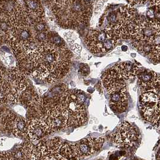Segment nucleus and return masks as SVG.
<instances>
[{
	"mask_svg": "<svg viewBox=\"0 0 160 160\" xmlns=\"http://www.w3.org/2000/svg\"><path fill=\"white\" fill-rule=\"evenodd\" d=\"M86 101V96L79 90H67L64 92L62 104L68 113V128L78 127L88 121Z\"/></svg>",
	"mask_w": 160,
	"mask_h": 160,
	"instance_id": "5",
	"label": "nucleus"
},
{
	"mask_svg": "<svg viewBox=\"0 0 160 160\" xmlns=\"http://www.w3.org/2000/svg\"><path fill=\"white\" fill-rule=\"evenodd\" d=\"M140 105L145 120L156 128L160 127V91L143 92Z\"/></svg>",
	"mask_w": 160,
	"mask_h": 160,
	"instance_id": "10",
	"label": "nucleus"
},
{
	"mask_svg": "<svg viewBox=\"0 0 160 160\" xmlns=\"http://www.w3.org/2000/svg\"><path fill=\"white\" fill-rule=\"evenodd\" d=\"M138 138L139 133L137 128L128 122L121 123L112 134L114 143L122 148L132 147Z\"/></svg>",
	"mask_w": 160,
	"mask_h": 160,
	"instance_id": "12",
	"label": "nucleus"
},
{
	"mask_svg": "<svg viewBox=\"0 0 160 160\" xmlns=\"http://www.w3.org/2000/svg\"><path fill=\"white\" fill-rule=\"evenodd\" d=\"M6 71L7 70L6 69V68L4 67L0 66V85L2 84V82L4 81Z\"/></svg>",
	"mask_w": 160,
	"mask_h": 160,
	"instance_id": "22",
	"label": "nucleus"
},
{
	"mask_svg": "<svg viewBox=\"0 0 160 160\" xmlns=\"http://www.w3.org/2000/svg\"></svg>",
	"mask_w": 160,
	"mask_h": 160,
	"instance_id": "25",
	"label": "nucleus"
},
{
	"mask_svg": "<svg viewBox=\"0 0 160 160\" xmlns=\"http://www.w3.org/2000/svg\"><path fill=\"white\" fill-rule=\"evenodd\" d=\"M29 86L25 75L17 68L6 71L4 79L0 86L5 92L8 103H18L21 93Z\"/></svg>",
	"mask_w": 160,
	"mask_h": 160,
	"instance_id": "8",
	"label": "nucleus"
},
{
	"mask_svg": "<svg viewBox=\"0 0 160 160\" xmlns=\"http://www.w3.org/2000/svg\"><path fill=\"white\" fill-rule=\"evenodd\" d=\"M6 129L17 138H22L27 136V122L23 118L13 113L9 114L5 122Z\"/></svg>",
	"mask_w": 160,
	"mask_h": 160,
	"instance_id": "15",
	"label": "nucleus"
},
{
	"mask_svg": "<svg viewBox=\"0 0 160 160\" xmlns=\"http://www.w3.org/2000/svg\"><path fill=\"white\" fill-rule=\"evenodd\" d=\"M141 19L132 5L123 6L108 14L105 28L112 31L119 39H129Z\"/></svg>",
	"mask_w": 160,
	"mask_h": 160,
	"instance_id": "4",
	"label": "nucleus"
},
{
	"mask_svg": "<svg viewBox=\"0 0 160 160\" xmlns=\"http://www.w3.org/2000/svg\"><path fill=\"white\" fill-rule=\"evenodd\" d=\"M138 67L130 62L115 64L105 71L102 76L104 88L109 95V104L114 112H124L128 105L125 81L135 77Z\"/></svg>",
	"mask_w": 160,
	"mask_h": 160,
	"instance_id": "2",
	"label": "nucleus"
},
{
	"mask_svg": "<svg viewBox=\"0 0 160 160\" xmlns=\"http://www.w3.org/2000/svg\"><path fill=\"white\" fill-rule=\"evenodd\" d=\"M40 116L45 120L51 132L68 128V113L62 102L41 105Z\"/></svg>",
	"mask_w": 160,
	"mask_h": 160,
	"instance_id": "9",
	"label": "nucleus"
},
{
	"mask_svg": "<svg viewBox=\"0 0 160 160\" xmlns=\"http://www.w3.org/2000/svg\"><path fill=\"white\" fill-rule=\"evenodd\" d=\"M41 98L33 88L28 86L19 97L18 102L31 109H36L40 114L41 112Z\"/></svg>",
	"mask_w": 160,
	"mask_h": 160,
	"instance_id": "18",
	"label": "nucleus"
},
{
	"mask_svg": "<svg viewBox=\"0 0 160 160\" xmlns=\"http://www.w3.org/2000/svg\"><path fill=\"white\" fill-rule=\"evenodd\" d=\"M12 140L7 137L0 138V151H5L12 148Z\"/></svg>",
	"mask_w": 160,
	"mask_h": 160,
	"instance_id": "19",
	"label": "nucleus"
},
{
	"mask_svg": "<svg viewBox=\"0 0 160 160\" xmlns=\"http://www.w3.org/2000/svg\"><path fill=\"white\" fill-rule=\"evenodd\" d=\"M5 156L8 160H37L35 146L30 142H25L13 151L5 152Z\"/></svg>",
	"mask_w": 160,
	"mask_h": 160,
	"instance_id": "14",
	"label": "nucleus"
},
{
	"mask_svg": "<svg viewBox=\"0 0 160 160\" xmlns=\"http://www.w3.org/2000/svg\"><path fill=\"white\" fill-rule=\"evenodd\" d=\"M157 156H158V158H157V160H160V153H159V151H158V154H157Z\"/></svg>",
	"mask_w": 160,
	"mask_h": 160,
	"instance_id": "23",
	"label": "nucleus"
},
{
	"mask_svg": "<svg viewBox=\"0 0 160 160\" xmlns=\"http://www.w3.org/2000/svg\"><path fill=\"white\" fill-rule=\"evenodd\" d=\"M119 40L111 30L106 28L91 29L86 37L85 43L91 52L105 54L114 48Z\"/></svg>",
	"mask_w": 160,
	"mask_h": 160,
	"instance_id": "7",
	"label": "nucleus"
},
{
	"mask_svg": "<svg viewBox=\"0 0 160 160\" xmlns=\"http://www.w3.org/2000/svg\"><path fill=\"white\" fill-rule=\"evenodd\" d=\"M140 160V159H136V160Z\"/></svg>",
	"mask_w": 160,
	"mask_h": 160,
	"instance_id": "24",
	"label": "nucleus"
},
{
	"mask_svg": "<svg viewBox=\"0 0 160 160\" xmlns=\"http://www.w3.org/2000/svg\"><path fill=\"white\" fill-rule=\"evenodd\" d=\"M138 83L142 93L148 91H160V75L148 69L138 74Z\"/></svg>",
	"mask_w": 160,
	"mask_h": 160,
	"instance_id": "16",
	"label": "nucleus"
},
{
	"mask_svg": "<svg viewBox=\"0 0 160 160\" xmlns=\"http://www.w3.org/2000/svg\"><path fill=\"white\" fill-rule=\"evenodd\" d=\"M8 99L4 90L0 86V104H8Z\"/></svg>",
	"mask_w": 160,
	"mask_h": 160,
	"instance_id": "21",
	"label": "nucleus"
},
{
	"mask_svg": "<svg viewBox=\"0 0 160 160\" xmlns=\"http://www.w3.org/2000/svg\"><path fill=\"white\" fill-rule=\"evenodd\" d=\"M38 160H69L67 158H66L62 155H61L59 153L54 154V155H48L45 157H41L39 158Z\"/></svg>",
	"mask_w": 160,
	"mask_h": 160,
	"instance_id": "20",
	"label": "nucleus"
},
{
	"mask_svg": "<svg viewBox=\"0 0 160 160\" xmlns=\"http://www.w3.org/2000/svg\"><path fill=\"white\" fill-rule=\"evenodd\" d=\"M51 11L57 25L64 29H75L88 23L93 10V1H51Z\"/></svg>",
	"mask_w": 160,
	"mask_h": 160,
	"instance_id": "3",
	"label": "nucleus"
},
{
	"mask_svg": "<svg viewBox=\"0 0 160 160\" xmlns=\"http://www.w3.org/2000/svg\"><path fill=\"white\" fill-rule=\"evenodd\" d=\"M160 38V21L141 19L132 34V43H151Z\"/></svg>",
	"mask_w": 160,
	"mask_h": 160,
	"instance_id": "11",
	"label": "nucleus"
},
{
	"mask_svg": "<svg viewBox=\"0 0 160 160\" xmlns=\"http://www.w3.org/2000/svg\"><path fill=\"white\" fill-rule=\"evenodd\" d=\"M51 133L48 124L40 116L32 118L27 122V138L30 142L39 140Z\"/></svg>",
	"mask_w": 160,
	"mask_h": 160,
	"instance_id": "13",
	"label": "nucleus"
},
{
	"mask_svg": "<svg viewBox=\"0 0 160 160\" xmlns=\"http://www.w3.org/2000/svg\"><path fill=\"white\" fill-rule=\"evenodd\" d=\"M105 141V137H89L75 143L62 144L59 153L69 160L84 159L98 152Z\"/></svg>",
	"mask_w": 160,
	"mask_h": 160,
	"instance_id": "6",
	"label": "nucleus"
},
{
	"mask_svg": "<svg viewBox=\"0 0 160 160\" xmlns=\"http://www.w3.org/2000/svg\"><path fill=\"white\" fill-rule=\"evenodd\" d=\"M31 75L38 80L52 84L65 77L69 71L72 55L63 40L57 34L50 36L31 56Z\"/></svg>",
	"mask_w": 160,
	"mask_h": 160,
	"instance_id": "1",
	"label": "nucleus"
},
{
	"mask_svg": "<svg viewBox=\"0 0 160 160\" xmlns=\"http://www.w3.org/2000/svg\"><path fill=\"white\" fill-rule=\"evenodd\" d=\"M62 144L58 137L41 141L35 146L37 160L43 157L58 153Z\"/></svg>",
	"mask_w": 160,
	"mask_h": 160,
	"instance_id": "17",
	"label": "nucleus"
}]
</instances>
